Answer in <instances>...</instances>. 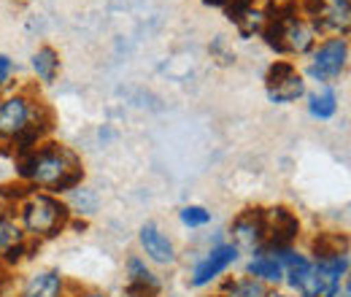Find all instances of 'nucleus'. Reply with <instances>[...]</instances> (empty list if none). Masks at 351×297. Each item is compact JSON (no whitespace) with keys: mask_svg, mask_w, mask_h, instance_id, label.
Here are the masks:
<instances>
[{"mask_svg":"<svg viewBox=\"0 0 351 297\" xmlns=\"http://www.w3.org/2000/svg\"><path fill=\"white\" fill-rule=\"evenodd\" d=\"M16 168H19L22 178L36 181L51 192H71L84 178L79 157L73 152H68L65 146H57V143H49L41 152L33 149V152L19 154Z\"/></svg>","mask_w":351,"mask_h":297,"instance_id":"obj_1","label":"nucleus"},{"mask_svg":"<svg viewBox=\"0 0 351 297\" xmlns=\"http://www.w3.org/2000/svg\"><path fill=\"white\" fill-rule=\"evenodd\" d=\"M68 216H71V209L51 195H33L22 209V222L27 233L46 235V238L57 235L68 224Z\"/></svg>","mask_w":351,"mask_h":297,"instance_id":"obj_2","label":"nucleus"},{"mask_svg":"<svg viewBox=\"0 0 351 297\" xmlns=\"http://www.w3.org/2000/svg\"><path fill=\"white\" fill-rule=\"evenodd\" d=\"M346 60H349V43L343 38H330L313 51V62H311L308 73L319 82H330L343 73Z\"/></svg>","mask_w":351,"mask_h":297,"instance_id":"obj_3","label":"nucleus"},{"mask_svg":"<svg viewBox=\"0 0 351 297\" xmlns=\"http://www.w3.org/2000/svg\"><path fill=\"white\" fill-rule=\"evenodd\" d=\"M300 235V222L298 216L278 206V209H270L265 213V241H267V249L278 252V249H289L292 241Z\"/></svg>","mask_w":351,"mask_h":297,"instance_id":"obj_4","label":"nucleus"},{"mask_svg":"<svg viewBox=\"0 0 351 297\" xmlns=\"http://www.w3.org/2000/svg\"><path fill=\"white\" fill-rule=\"evenodd\" d=\"M232 246L243 252H254L265 243V213L260 209H249L232 222Z\"/></svg>","mask_w":351,"mask_h":297,"instance_id":"obj_5","label":"nucleus"},{"mask_svg":"<svg viewBox=\"0 0 351 297\" xmlns=\"http://www.w3.org/2000/svg\"><path fill=\"white\" fill-rule=\"evenodd\" d=\"M33 119V106L27 97L16 95L0 103V138H16L19 132L30 128Z\"/></svg>","mask_w":351,"mask_h":297,"instance_id":"obj_6","label":"nucleus"},{"mask_svg":"<svg viewBox=\"0 0 351 297\" xmlns=\"http://www.w3.org/2000/svg\"><path fill=\"white\" fill-rule=\"evenodd\" d=\"M235 259H238V249H235L232 243H230V246H217V249H211V254L195 268V273H192V287H206V284L214 281L219 273H224Z\"/></svg>","mask_w":351,"mask_h":297,"instance_id":"obj_7","label":"nucleus"},{"mask_svg":"<svg viewBox=\"0 0 351 297\" xmlns=\"http://www.w3.org/2000/svg\"><path fill=\"white\" fill-rule=\"evenodd\" d=\"M141 246L149 254V259H154L157 265H171V262H176V252L171 238L165 233H160V227L152 224V222L141 227Z\"/></svg>","mask_w":351,"mask_h":297,"instance_id":"obj_8","label":"nucleus"},{"mask_svg":"<svg viewBox=\"0 0 351 297\" xmlns=\"http://www.w3.org/2000/svg\"><path fill=\"white\" fill-rule=\"evenodd\" d=\"M281 27H284V51H292V54L311 51V46L316 41V30L308 22L292 16V19L281 22Z\"/></svg>","mask_w":351,"mask_h":297,"instance_id":"obj_9","label":"nucleus"},{"mask_svg":"<svg viewBox=\"0 0 351 297\" xmlns=\"http://www.w3.org/2000/svg\"><path fill=\"white\" fill-rule=\"evenodd\" d=\"M22 297H62V276L57 270H41L30 276Z\"/></svg>","mask_w":351,"mask_h":297,"instance_id":"obj_10","label":"nucleus"},{"mask_svg":"<svg viewBox=\"0 0 351 297\" xmlns=\"http://www.w3.org/2000/svg\"><path fill=\"white\" fill-rule=\"evenodd\" d=\"M303 95H306V82L300 79L298 71H295L292 76H287L284 82L267 86V97H270L273 103H295V100L303 97Z\"/></svg>","mask_w":351,"mask_h":297,"instance_id":"obj_11","label":"nucleus"},{"mask_svg":"<svg viewBox=\"0 0 351 297\" xmlns=\"http://www.w3.org/2000/svg\"><path fill=\"white\" fill-rule=\"evenodd\" d=\"M249 273L257 281H270L273 284V281L284 278V265L276 254H260L249 262Z\"/></svg>","mask_w":351,"mask_h":297,"instance_id":"obj_12","label":"nucleus"},{"mask_svg":"<svg viewBox=\"0 0 351 297\" xmlns=\"http://www.w3.org/2000/svg\"><path fill=\"white\" fill-rule=\"evenodd\" d=\"M128 276H130V287H141V289H146V292H154V295H160L162 292V287H160V281H157V276L138 259V257H130L128 259Z\"/></svg>","mask_w":351,"mask_h":297,"instance_id":"obj_13","label":"nucleus"},{"mask_svg":"<svg viewBox=\"0 0 351 297\" xmlns=\"http://www.w3.org/2000/svg\"><path fill=\"white\" fill-rule=\"evenodd\" d=\"M33 68H36V73H38L41 82L51 84V82L57 79V71H60V54H57L51 46L38 49V51L33 54Z\"/></svg>","mask_w":351,"mask_h":297,"instance_id":"obj_14","label":"nucleus"},{"mask_svg":"<svg viewBox=\"0 0 351 297\" xmlns=\"http://www.w3.org/2000/svg\"><path fill=\"white\" fill-rule=\"evenodd\" d=\"M308 111H311V117H316V119H330V117H335V111H338V97H335V92H332V89H324V92L313 95L311 103H308Z\"/></svg>","mask_w":351,"mask_h":297,"instance_id":"obj_15","label":"nucleus"},{"mask_svg":"<svg viewBox=\"0 0 351 297\" xmlns=\"http://www.w3.org/2000/svg\"><path fill=\"white\" fill-rule=\"evenodd\" d=\"M221 297H267V289L257 278H238V281L224 284V295Z\"/></svg>","mask_w":351,"mask_h":297,"instance_id":"obj_16","label":"nucleus"},{"mask_svg":"<svg viewBox=\"0 0 351 297\" xmlns=\"http://www.w3.org/2000/svg\"><path fill=\"white\" fill-rule=\"evenodd\" d=\"M265 22H267V19H265L263 11H254V8H249V11H246V14H243V16L235 22V27L241 30V36H243V38H252L254 33H260V30H263Z\"/></svg>","mask_w":351,"mask_h":297,"instance_id":"obj_17","label":"nucleus"},{"mask_svg":"<svg viewBox=\"0 0 351 297\" xmlns=\"http://www.w3.org/2000/svg\"><path fill=\"white\" fill-rule=\"evenodd\" d=\"M263 38H265V43L270 46V49H276V51H281L284 54V27H281V22H265L263 25Z\"/></svg>","mask_w":351,"mask_h":297,"instance_id":"obj_18","label":"nucleus"},{"mask_svg":"<svg viewBox=\"0 0 351 297\" xmlns=\"http://www.w3.org/2000/svg\"><path fill=\"white\" fill-rule=\"evenodd\" d=\"M181 222L186 227H203V224L211 222V213L206 211L203 206H186V209H181Z\"/></svg>","mask_w":351,"mask_h":297,"instance_id":"obj_19","label":"nucleus"},{"mask_svg":"<svg viewBox=\"0 0 351 297\" xmlns=\"http://www.w3.org/2000/svg\"><path fill=\"white\" fill-rule=\"evenodd\" d=\"M19 241H22V233L16 230V224L0 216V252H5L11 243H19Z\"/></svg>","mask_w":351,"mask_h":297,"instance_id":"obj_20","label":"nucleus"},{"mask_svg":"<svg viewBox=\"0 0 351 297\" xmlns=\"http://www.w3.org/2000/svg\"><path fill=\"white\" fill-rule=\"evenodd\" d=\"M292 73H295V65H292V62L278 60V62H273V65H270V71H267L265 82H267V86H273V84H278V82H284L287 76H292Z\"/></svg>","mask_w":351,"mask_h":297,"instance_id":"obj_21","label":"nucleus"},{"mask_svg":"<svg viewBox=\"0 0 351 297\" xmlns=\"http://www.w3.org/2000/svg\"><path fill=\"white\" fill-rule=\"evenodd\" d=\"M249 8H254V0H227V5H224L230 22H238Z\"/></svg>","mask_w":351,"mask_h":297,"instance_id":"obj_22","label":"nucleus"},{"mask_svg":"<svg viewBox=\"0 0 351 297\" xmlns=\"http://www.w3.org/2000/svg\"><path fill=\"white\" fill-rule=\"evenodd\" d=\"M25 252H27V246L19 241V243H11V246H8L5 252H0V254H3V259H5L8 265H14V262H19V259L25 257Z\"/></svg>","mask_w":351,"mask_h":297,"instance_id":"obj_23","label":"nucleus"},{"mask_svg":"<svg viewBox=\"0 0 351 297\" xmlns=\"http://www.w3.org/2000/svg\"><path fill=\"white\" fill-rule=\"evenodd\" d=\"M0 195H3V198H8V200H11V198H16V200H22L25 195H30V189H27L25 184H16V187H14V184H5V187L0 189Z\"/></svg>","mask_w":351,"mask_h":297,"instance_id":"obj_24","label":"nucleus"},{"mask_svg":"<svg viewBox=\"0 0 351 297\" xmlns=\"http://www.w3.org/2000/svg\"><path fill=\"white\" fill-rule=\"evenodd\" d=\"M11 76V60L5 54H0V84H5Z\"/></svg>","mask_w":351,"mask_h":297,"instance_id":"obj_25","label":"nucleus"},{"mask_svg":"<svg viewBox=\"0 0 351 297\" xmlns=\"http://www.w3.org/2000/svg\"><path fill=\"white\" fill-rule=\"evenodd\" d=\"M206 5H227V0H203Z\"/></svg>","mask_w":351,"mask_h":297,"instance_id":"obj_26","label":"nucleus"},{"mask_svg":"<svg viewBox=\"0 0 351 297\" xmlns=\"http://www.w3.org/2000/svg\"><path fill=\"white\" fill-rule=\"evenodd\" d=\"M82 297H108V295H103V292H84Z\"/></svg>","mask_w":351,"mask_h":297,"instance_id":"obj_27","label":"nucleus"},{"mask_svg":"<svg viewBox=\"0 0 351 297\" xmlns=\"http://www.w3.org/2000/svg\"><path fill=\"white\" fill-rule=\"evenodd\" d=\"M267 297H284V295H276V292H273V295H267Z\"/></svg>","mask_w":351,"mask_h":297,"instance_id":"obj_28","label":"nucleus"}]
</instances>
